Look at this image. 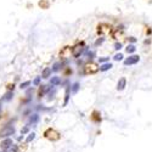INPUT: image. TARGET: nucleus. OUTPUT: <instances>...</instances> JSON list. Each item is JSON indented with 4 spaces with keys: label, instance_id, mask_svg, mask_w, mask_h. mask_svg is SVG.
<instances>
[{
    "label": "nucleus",
    "instance_id": "obj_1",
    "mask_svg": "<svg viewBox=\"0 0 152 152\" xmlns=\"http://www.w3.org/2000/svg\"><path fill=\"white\" fill-rule=\"evenodd\" d=\"M15 132H16V129H15L14 125L12 124H6L1 128V130H0V137L1 139H7L11 135H14Z\"/></svg>",
    "mask_w": 152,
    "mask_h": 152
},
{
    "label": "nucleus",
    "instance_id": "obj_2",
    "mask_svg": "<svg viewBox=\"0 0 152 152\" xmlns=\"http://www.w3.org/2000/svg\"><path fill=\"white\" fill-rule=\"evenodd\" d=\"M97 71H99V67L94 62L88 63V65H85V67H84V74H93V73H96Z\"/></svg>",
    "mask_w": 152,
    "mask_h": 152
},
{
    "label": "nucleus",
    "instance_id": "obj_3",
    "mask_svg": "<svg viewBox=\"0 0 152 152\" xmlns=\"http://www.w3.org/2000/svg\"><path fill=\"white\" fill-rule=\"evenodd\" d=\"M12 145H14V141H12V139H10V137L3 139V141L0 142V148H1L3 151H5V152H7V151L11 148Z\"/></svg>",
    "mask_w": 152,
    "mask_h": 152
},
{
    "label": "nucleus",
    "instance_id": "obj_4",
    "mask_svg": "<svg viewBox=\"0 0 152 152\" xmlns=\"http://www.w3.org/2000/svg\"><path fill=\"white\" fill-rule=\"evenodd\" d=\"M112 31V26L111 24H107V23H102V24H100L99 26V34H108L110 32Z\"/></svg>",
    "mask_w": 152,
    "mask_h": 152
},
{
    "label": "nucleus",
    "instance_id": "obj_5",
    "mask_svg": "<svg viewBox=\"0 0 152 152\" xmlns=\"http://www.w3.org/2000/svg\"><path fill=\"white\" fill-rule=\"evenodd\" d=\"M139 61H140V57H139L137 55H133V56H130L129 58H126L124 61V65L125 66H132V65H135V63H137Z\"/></svg>",
    "mask_w": 152,
    "mask_h": 152
},
{
    "label": "nucleus",
    "instance_id": "obj_6",
    "mask_svg": "<svg viewBox=\"0 0 152 152\" xmlns=\"http://www.w3.org/2000/svg\"><path fill=\"white\" fill-rule=\"evenodd\" d=\"M71 54H72V49H71L69 46H66V48H63V49L61 50L60 56H61V58H67V57L71 56Z\"/></svg>",
    "mask_w": 152,
    "mask_h": 152
},
{
    "label": "nucleus",
    "instance_id": "obj_7",
    "mask_svg": "<svg viewBox=\"0 0 152 152\" xmlns=\"http://www.w3.org/2000/svg\"><path fill=\"white\" fill-rule=\"evenodd\" d=\"M83 51H84V48H82V46H74V48L72 49V55H73L75 58H78L79 55L83 54Z\"/></svg>",
    "mask_w": 152,
    "mask_h": 152
},
{
    "label": "nucleus",
    "instance_id": "obj_8",
    "mask_svg": "<svg viewBox=\"0 0 152 152\" xmlns=\"http://www.w3.org/2000/svg\"><path fill=\"white\" fill-rule=\"evenodd\" d=\"M125 86H126V79L125 78H121L118 80V84H117V89L118 90H124Z\"/></svg>",
    "mask_w": 152,
    "mask_h": 152
},
{
    "label": "nucleus",
    "instance_id": "obj_9",
    "mask_svg": "<svg viewBox=\"0 0 152 152\" xmlns=\"http://www.w3.org/2000/svg\"><path fill=\"white\" fill-rule=\"evenodd\" d=\"M38 122H39V116H38L37 113L35 115H32L28 119V124H37Z\"/></svg>",
    "mask_w": 152,
    "mask_h": 152
},
{
    "label": "nucleus",
    "instance_id": "obj_10",
    "mask_svg": "<svg viewBox=\"0 0 152 152\" xmlns=\"http://www.w3.org/2000/svg\"><path fill=\"white\" fill-rule=\"evenodd\" d=\"M111 68H112V63L106 62V63H104V65L100 67V71H101V72H106V71H108V69H111Z\"/></svg>",
    "mask_w": 152,
    "mask_h": 152
},
{
    "label": "nucleus",
    "instance_id": "obj_11",
    "mask_svg": "<svg viewBox=\"0 0 152 152\" xmlns=\"http://www.w3.org/2000/svg\"><path fill=\"white\" fill-rule=\"evenodd\" d=\"M12 97H14V91H7V93L4 95V97H3L1 100H4V101H10Z\"/></svg>",
    "mask_w": 152,
    "mask_h": 152
},
{
    "label": "nucleus",
    "instance_id": "obj_12",
    "mask_svg": "<svg viewBox=\"0 0 152 152\" xmlns=\"http://www.w3.org/2000/svg\"><path fill=\"white\" fill-rule=\"evenodd\" d=\"M50 74H51V68H45L44 71H43V73H42V77L43 78H49L50 77Z\"/></svg>",
    "mask_w": 152,
    "mask_h": 152
},
{
    "label": "nucleus",
    "instance_id": "obj_13",
    "mask_svg": "<svg viewBox=\"0 0 152 152\" xmlns=\"http://www.w3.org/2000/svg\"><path fill=\"white\" fill-rule=\"evenodd\" d=\"M69 91H71V88H67L66 89V95H65V102H63V106H66L68 104V100H69Z\"/></svg>",
    "mask_w": 152,
    "mask_h": 152
},
{
    "label": "nucleus",
    "instance_id": "obj_14",
    "mask_svg": "<svg viewBox=\"0 0 152 152\" xmlns=\"http://www.w3.org/2000/svg\"><path fill=\"white\" fill-rule=\"evenodd\" d=\"M50 83H51V85H53V86H55V85H58V84L61 83V79H60L58 77H54V78H51Z\"/></svg>",
    "mask_w": 152,
    "mask_h": 152
},
{
    "label": "nucleus",
    "instance_id": "obj_15",
    "mask_svg": "<svg viewBox=\"0 0 152 152\" xmlns=\"http://www.w3.org/2000/svg\"><path fill=\"white\" fill-rule=\"evenodd\" d=\"M34 139H35V133H29L27 139H26V142H31V141L34 140Z\"/></svg>",
    "mask_w": 152,
    "mask_h": 152
},
{
    "label": "nucleus",
    "instance_id": "obj_16",
    "mask_svg": "<svg viewBox=\"0 0 152 152\" xmlns=\"http://www.w3.org/2000/svg\"><path fill=\"white\" fill-rule=\"evenodd\" d=\"M135 50H136V48L134 45H128V48H126V53L133 54V53H135Z\"/></svg>",
    "mask_w": 152,
    "mask_h": 152
},
{
    "label": "nucleus",
    "instance_id": "obj_17",
    "mask_svg": "<svg viewBox=\"0 0 152 152\" xmlns=\"http://www.w3.org/2000/svg\"><path fill=\"white\" fill-rule=\"evenodd\" d=\"M46 91V88H45V85H40V89H39V97H43V95H44V93Z\"/></svg>",
    "mask_w": 152,
    "mask_h": 152
},
{
    "label": "nucleus",
    "instance_id": "obj_18",
    "mask_svg": "<svg viewBox=\"0 0 152 152\" xmlns=\"http://www.w3.org/2000/svg\"><path fill=\"white\" fill-rule=\"evenodd\" d=\"M78 89H79V84L78 83H74L73 86H72V93H77Z\"/></svg>",
    "mask_w": 152,
    "mask_h": 152
},
{
    "label": "nucleus",
    "instance_id": "obj_19",
    "mask_svg": "<svg viewBox=\"0 0 152 152\" xmlns=\"http://www.w3.org/2000/svg\"><path fill=\"white\" fill-rule=\"evenodd\" d=\"M17 151H18V146H17V145H12L11 148H10L7 152H17Z\"/></svg>",
    "mask_w": 152,
    "mask_h": 152
},
{
    "label": "nucleus",
    "instance_id": "obj_20",
    "mask_svg": "<svg viewBox=\"0 0 152 152\" xmlns=\"http://www.w3.org/2000/svg\"><path fill=\"white\" fill-rule=\"evenodd\" d=\"M113 58H115L116 61H121V60H123V55L121 53H118V54L115 55V57H113Z\"/></svg>",
    "mask_w": 152,
    "mask_h": 152
},
{
    "label": "nucleus",
    "instance_id": "obj_21",
    "mask_svg": "<svg viewBox=\"0 0 152 152\" xmlns=\"http://www.w3.org/2000/svg\"><path fill=\"white\" fill-rule=\"evenodd\" d=\"M28 85H31V82H24V83H21V89H26V88L28 86Z\"/></svg>",
    "mask_w": 152,
    "mask_h": 152
},
{
    "label": "nucleus",
    "instance_id": "obj_22",
    "mask_svg": "<svg viewBox=\"0 0 152 152\" xmlns=\"http://www.w3.org/2000/svg\"><path fill=\"white\" fill-rule=\"evenodd\" d=\"M28 132H29V128L28 126H24V128H22V130H21V134L24 135V134H27Z\"/></svg>",
    "mask_w": 152,
    "mask_h": 152
},
{
    "label": "nucleus",
    "instance_id": "obj_23",
    "mask_svg": "<svg viewBox=\"0 0 152 152\" xmlns=\"http://www.w3.org/2000/svg\"><path fill=\"white\" fill-rule=\"evenodd\" d=\"M39 83H40V77L35 78V79H34V82H33V84H34V85H39Z\"/></svg>",
    "mask_w": 152,
    "mask_h": 152
},
{
    "label": "nucleus",
    "instance_id": "obj_24",
    "mask_svg": "<svg viewBox=\"0 0 152 152\" xmlns=\"http://www.w3.org/2000/svg\"><path fill=\"white\" fill-rule=\"evenodd\" d=\"M53 69H54V71H58V69H60V63H55Z\"/></svg>",
    "mask_w": 152,
    "mask_h": 152
},
{
    "label": "nucleus",
    "instance_id": "obj_25",
    "mask_svg": "<svg viewBox=\"0 0 152 152\" xmlns=\"http://www.w3.org/2000/svg\"><path fill=\"white\" fill-rule=\"evenodd\" d=\"M121 48H122V44H121V43H119V44H118V43L115 44V49H116V50H119Z\"/></svg>",
    "mask_w": 152,
    "mask_h": 152
},
{
    "label": "nucleus",
    "instance_id": "obj_26",
    "mask_svg": "<svg viewBox=\"0 0 152 152\" xmlns=\"http://www.w3.org/2000/svg\"><path fill=\"white\" fill-rule=\"evenodd\" d=\"M107 60H108L107 57H104V58H100V62H105V63H106V61H107Z\"/></svg>",
    "mask_w": 152,
    "mask_h": 152
},
{
    "label": "nucleus",
    "instance_id": "obj_27",
    "mask_svg": "<svg viewBox=\"0 0 152 152\" xmlns=\"http://www.w3.org/2000/svg\"><path fill=\"white\" fill-rule=\"evenodd\" d=\"M1 102H3V100H0V115H1V111H3V106H1Z\"/></svg>",
    "mask_w": 152,
    "mask_h": 152
},
{
    "label": "nucleus",
    "instance_id": "obj_28",
    "mask_svg": "<svg viewBox=\"0 0 152 152\" xmlns=\"http://www.w3.org/2000/svg\"><path fill=\"white\" fill-rule=\"evenodd\" d=\"M102 42H104V39H99V40H97V42H96L95 44H96V45H99V44H101V43H102Z\"/></svg>",
    "mask_w": 152,
    "mask_h": 152
},
{
    "label": "nucleus",
    "instance_id": "obj_29",
    "mask_svg": "<svg viewBox=\"0 0 152 152\" xmlns=\"http://www.w3.org/2000/svg\"><path fill=\"white\" fill-rule=\"evenodd\" d=\"M22 139H23V135H22V136H18V137H17V140H18V141H21Z\"/></svg>",
    "mask_w": 152,
    "mask_h": 152
},
{
    "label": "nucleus",
    "instance_id": "obj_30",
    "mask_svg": "<svg viewBox=\"0 0 152 152\" xmlns=\"http://www.w3.org/2000/svg\"><path fill=\"white\" fill-rule=\"evenodd\" d=\"M0 152H5V151H0Z\"/></svg>",
    "mask_w": 152,
    "mask_h": 152
}]
</instances>
